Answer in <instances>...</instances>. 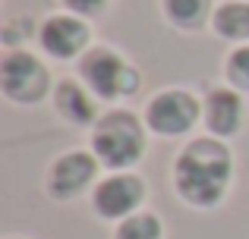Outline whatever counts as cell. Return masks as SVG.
I'll list each match as a JSON object with an SVG mask.
<instances>
[{
	"mask_svg": "<svg viewBox=\"0 0 249 239\" xmlns=\"http://www.w3.org/2000/svg\"><path fill=\"white\" fill-rule=\"evenodd\" d=\"M142 195H145V189L136 176H129V173L110 176L95 189V211L101 217H126L139 208Z\"/></svg>",
	"mask_w": 249,
	"mask_h": 239,
	"instance_id": "obj_6",
	"label": "cell"
},
{
	"mask_svg": "<svg viewBox=\"0 0 249 239\" xmlns=\"http://www.w3.org/2000/svg\"><path fill=\"white\" fill-rule=\"evenodd\" d=\"M82 79H85V85L91 88V95H95V98H104V101L129 95L139 85V76L107 48H95L82 60Z\"/></svg>",
	"mask_w": 249,
	"mask_h": 239,
	"instance_id": "obj_3",
	"label": "cell"
},
{
	"mask_svg": "<svg viewBox=\"0 0 249 239\" xmlns=\"http://www.w3.org/2000/svg\"><path fill=\"white\" fill-rule=\"evenodd\" d=\"M57 111H60L63 120L76 123V126H89L95 123V104L85 95V88H79L76 82H60L57 85Z\"/></svg>",
	"mask_w": 249,
	"mask_h": 239,
	"instance_id": "obj_10",
	"label": "cell"
},
{
	"mask_svg": "<svg viewBox=\"0 0 249 239\" xmlns=\"http://www.w3.org/2000/svg\"><path fill=\"white\" fill-rule=\"evenodd\" d=\"M231 170H233L231 151L212 139H199L189 148H183V154L177 158L174 183L189 205L212 208L221 202L224 189L231 186Z\"/></svg>",
	"mask_w": 249,
	"mask_h": 239,
	"instance_id": "obj_1",
	"label": "cell"
},
{
	"mask_svg": "<svg viewBox=\"0 0 249 239\" xmlns=\"http://www.w3.org/2000/svg\"><path fill=\"white\" fill-rule=\"evenodd\" d=\"M117 239H161V221L155 214L126 217L117 230Z\"/></svg>",
	"mask_w": 249,
	"mask_h": 239,
	"instance_id": "obj_13",
	"label": "cell"
},
{
	"mask_svg": "<svg viewBox=\"0 0 249 239\" xmlns=\"http://www.w3.org/2000/svg\"><path fill=\"white\" fill-rule=\"evenodd\" d=\"M243 120V104L233 92L227 88H214L205 101V123L214 135H233Z\"/></svg>",
	"mask_w": 249,
	"mask_h": 239,
	"instance_id": "obj_9",
	"label": "cell"
},
{
	"mask_svg": "<svg viewBox=\"0 0 249 239\" xmlns=\"http://www.w3.org/2000/svg\"><path fill=\"white\" fill-rule=\"evenodd\" d=\"M63 3H67L73 13H82V16H89V13L104 10V6H107V0H63Z\"/></svg>",
	"mask_w": 249,
	"mask_h": 239,
	"instance_id": "obj_15",
	"label": "cell"
},
{
	"mask_svg": "<svg viewBox=\"0 0 249 239\" xmlns=\"http://www.w3.org/2000/svg\"><path fill=\"white\" fill-rule=\"evenodd\" d=\"M214 32L224 38H249V3H224L214 13Z\"/></svg>",
	"mask_w": 249,
	"mask_h": 239,
	"instance_id": "obj_11",
	"label": "cell"
},
{
	"mask_svg": "<svg viewBox=\"0 0 249 239\" xmlns=\"http://www.w3.org/2000/svg\"><path fill=\"white\" fill-rule=\"evenodd\" d=\"M148 126L161 135H180L199 117V101L189 92H161L145 111Z\"/></svg>",
	"mask_w": 249,
	"mask_h": 239,
	"instance_id": "obj_5",
	"label": "cell"
},
{
	"mask_svg": "<svg viewBox=\"0 0 249 239\" xmlns=\"http://www.w3.org/2000/svg\"><path fill=\"white\" fill-rule=\"evenodd\" d=\"M0 85H3L6 98L19 101V104H35L48 92V73L38 63V57L25 54V50H10L0 63Z\"/></svg>",
	"mask_w": 249,
	"mask_h": 239,
	"instance_id": "obj_4",
	"label": "cell"
},
{
	"mask_svg": "<svg viewBox=\"0 0 249 239\" xmlns=\"http://www.w3.org/2000/svg\"><path fill=\"white\" fill-rule=\"evenodd\" d=\"M227 73L240 88H249V48L233 50V57L227 60Z\"/></svg>",
	"mask_w": 249,
	"mask_h": 239,
	"instance_id": "obj_14",
	"label": "cell"
},
{
	"mask_svg": "<svg viewBox=\"0 0 249 239\" xmlns=\"http://www.w3.org/2000/svg\"><path fill=\"white\" fill-rule=\"evenodd\" d=\"M95 176V158L85 151H70L51 167V192L57 198H73L76 192H82Z\"/></svg>",
	"mask_w": 249,
	"mask_h": 239,
	"instance_id": "obj_7",
	"label": "cell"
},
{
	"mask_svg": "<svg viewBox=\"0 0 249 239\" xmlns=\"http://www.w3.org/2000/svg\"><path fill=\"white\" fill-rule=\"evenodd\" d=\"M91 145H95V154L101 158V164L120 170V167H133L142 158L145 135H142V126L136 123L133 113H107L104 120H98Z\"/></svg>",
	"mask_w": 249,
	"mask_h": 239,
	"instance_id": "obj_2",
	"label": "cell"
},
{
	"mask_svg": "<svg viewBox=\"0 0 249 239\" xmlns=\"http://www.w3.org/2000/svg\"><path fill=\"white\" fill-rule=\"evenodd\" d=\"M85 41H89V29L73 16H54L41 29V44L48 48L51 57H60V60L76 57L85 48Z\"/></svg>",
	"mask_w": 249,
	"mask_h": 239,
	"instance_id": "obj_8",
	"label": "cell"
},
{
	"mask_svg": "<svg viewBox=\"0 0 249 239\" xmlns=\"http://www.w3.org/2000/svg\"><path fill=\"white\" fill-rule=\"evenodd\" d=\"M212 0H164V13L170 22L183 25V29H196L205 22Z\"/></svg>",
	"mask_w": 249,
	"mask_h": 239,
	"instance_id": "obj_12",
	"label": "cell"
}]
</instances>
